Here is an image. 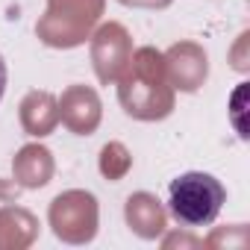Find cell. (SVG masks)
I'll use <instances>...</instances> for the list:
<instances>
[{
  "instance_id": "6da1fadb",
  "label": "cell",
  "mask_w": 250,
  "mask_h": 250,
  "mask_svg": "<svg viewBox=\"0 0 250 250\" xmlns=\"http://www.w3.org/2000/svg\"><path fill=\"white\" fill-rule=\"evenodd\" d=\"M118 97H121L124 109H127V115L142 118V121L165 118L174 109L165 62L156 50L145 47L136 53V59H130V71L121 77Z\"/></svg>"
},
{
  "instance_id": "7a4b0ae2",
  "label": "cell",
  "mask_w": 250,
  "mask_h": 250,
  "mask_svg": "<svg viewBox=\"0 0 250 250\" xmlns=\"http://www.w3.org/2000/svg\"><path fill=\"white\" fill-rule=\"evenodd\" d=\"M224 200H227V191L212 174L188 171L171 183V200L168 203H171V212L180 224L206 227L218 218Z\"/></svg>"
},
{
  "instance_id": "3957f363",
  "label": "cell",
  "mask_w": 250,
  "mask_h": 250,
  "mask_svg": "<svg viewBox=\"0 0 250 250\" xmlns=\"http://www.w3.org/2000/svg\"><path fill=\"white\" fill-rule=\"evenodd\" d=\"M103 0H50L47 15L39 21V36L53 47H74L85 42Z\"/></svg>"
},
{
  "instance_id": "277c9868",
  "label": "cell",
  "mask_w": 250,
  "mask_h": 250,
  "mask_svg": "<svg viewBox=\"0 0 250 250\" xmlns=\"http://www.w3.org/2000/svg\"><path fill=\"white\" fill-rule=\"evenodd\" d=\"M50 224L59 238L65 241H88L97 227V206L94 197L85 191L59 194L50 206Z\"/></svg>"
},
{
  "instance_id": "5b68a950",
  "label": "cell",
  "mask_w": 250,
  "mask_h": 250,
  "mask_svg": "<svg viewBox=\"0 0 250 250\" xmlns=\"http://www.w3.org/2000/svg\"><path fill=\"white\" fill-rule=\"evenodd\" d=\"M91 56H94V68H97V77L103 83H112L121 77V71L130 65L133 59V47H130V36L121 24H103L94 36V47H91Z\"/></svg>"
},
{
  "instance_id": "8992f818",
  "label": "cell",
  "mask_w": 250,
  "mask_h": 250,
  "mask_svg": "<svg viewBox=\"0 0 250 250\" xmlns=\"http://www.w3.org/2000/svg\"><path fill=\"white\" fill-rule=\"evenodd\" d=\"M165 62V74L171 77V83L183 91H197L200 83L206 80V53L197 44H177L168 50Z\"/></svg>"
},
{
  "instance_id": "52a82bcc",
  "label": "cell",
  "mask_w": 250,
  "mask_h": 250,
  "mask_svg": "<svg viewBox=\"0 0 250 250\" xmlns=\"http://www.w3.org/2000/svg\"><path fill=\"white\" fill-rule=\"evenodd\" d=\"M62 121L80 136H88L100 121V100L91 88L74 85L62 94Z\"/></svg>"
},
{
  "instance_id": "ba28073f",
  "label": "cell",
  "mask_w": 250,
  "mask_h": 250,
  "mask_svg": "<svg viewBox=\"0 0 250 250\" xmlns=\"http://www.w3.org/2000/svg\"><path fill=\"white\" fill-rule=\"evenodd\" d=\"M21 121H24V130L30 136H47L56 127V121H59L56 100L47 91L27 94V100L21 103Z\"/></svg>"
},
{
  "instance_id": "9c48e42d",
  "label": "cell",
  "mask_w": 250,
  "mask_h": 250,
  "mask_svg": "<svg viewBox=\"0 0 250 250\" xmlns=\"http://www.w3.org/2000/svg\"><path fill=\"white\" fill-rule=\"evenodd\" d=\"M127 221H130V227H133L139 235H145V238L159 235L162 227H165L162 206H159V200L150 197V194H133V197L127 200Z\"/></svg>"
},
{
  "instance_id": "30bf717a",
  "label": "cell",
  "mask_w": 250,
  "mask_h": 250,
  "mask_svg": "<svg viewBox=\"0 0 250 250\" xmlns=\"http://www.w3.org/2000/svg\"><path fill=\"white\" fill-rule=\"evenodd\" d=\"M15 171H18L24 186H44L50 171H53L50 153L44 147H24L21 156L15 159Z\"/></svg>"
},
{
  "instance_id": "8fae6325",
  "label": "cell",
  "mask_w": 250,
  "mask_h": 250,
  "mask_svg": "<svg viewBox=\"0 0 250 250\" xmlns=\"http://www.w3.org/2000/svg\"><path fill=\"white\" fill-rule=\"evenodd\" d=\"M115 156H118V159H109V156L103 153V162H100V168H103V174H106L109 180H118L124 171H127V165H130V156H127V150H124V147H118Z\"/></svg>"
},
{
  "instance_id": "7c38bea8",
  "label": "cell",
  "mask_w": 250,
  "mask_h": 250,
  "mask_svg": "<svg viewBox=\"0 0 250 250\" xmlns=\"http://www.w3.org/2000/svg\"><path fill=\"white\" fill-rule=\"evenodd\" d=\"M6 62H3V56H0V100H3V91H6Z\"/></svg>"
}]
</instances>
